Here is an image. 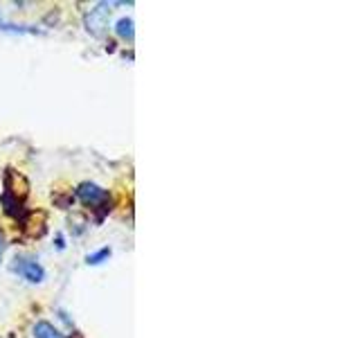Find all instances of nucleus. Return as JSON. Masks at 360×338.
<instances>
[{"label":"nucleus","instance_id":"nucleus-8","mask_svg":"<svg viewBox=\"0 0 360 338\" xmlns=\"http://www.w3.org/2000/svg\"><path fill=\"white\" fill-rule=\"evenodd\" d=\"M57 248H59V250H63V248H66V243H63V237H61V235L57 237Z\"/></svg>","mask_w":360,"mask_h":338},{"label":"nucleus","instance_id":"nucleus-7","mask_svg":"<svg viewBox=\"0 0 360 338\" xmlns=\"http://www.w3.org/2000/svg\"><path fill=\"white\" fill-rule=\"evenodd\" d=\"M110 257V248H101L97 252H92V255L86 257V264L88 266H99V264H104V261H108Z\"/></svg>","mask_w":360,"mask_h":338},{"label":"nucleus","instance_id":"nucleus-3","mask_svg":"<svg viewBox=\"0 0 360 338\" xmlns=\"http://www.w3.org/2000/svg\"><path fill=\"white\" fill-rule=\"evenodd\" d=\"M14 273H19L21 277H25L30 284H41L46 280V268H43L39 261L34 259H16V264L12 266Z\"/></svg>","mask_w":360,"mask_h":338},{"label":"nucleus","instance_id":"nucleus-4","mask_svg":"<svg viewBox=\"0 0 360 338\" xmlns=\"http://www.w3.org/2000/svg\"><path fill=\"white\" fill-rule=\"evenodd\" d=\"M0 203H3L5 206V212L10 215V217H14V219H19V217H23V206H21V199H16V197H12V194H3V199H0Z\"/></svg>","mask_w":360,"mask_h":338},{"label":"nucleus","instance_id":"nucleus-2","mask_svg":"<svg viewBox=\"0 0 360 338\" xmlns=\"http://www.w3.org/2000/svg\"><path fill=\"white\" fill-rule=\"evenodd\" d=\"M108 19H110V5L99 3L97 7H92V10L86 14L83 25L92 37H104V32L108 28Z\"/></svg>","mask_w":360,"mask_h":338},{"label":"nucleus","instance_id":"nucleus-5","mask_svg":"<svg viewBox=\"0 0 360 338\" xmlns=\"http://www.w3.org/2000/svg\"><path fill=\"white\" fill-rule=\"evenodd\" d=\"M34 338H63V336L59 334V329H54V325L41 320V323L34 325Z\"/></svg>","mask_w":360,"mask_h":338},{"label":"nucleus","instance_id":"nucleus-1","mask_svg":"<svg viewBox=\"0 0 360 338\" xmlns=\"http://www.w3.org/2000/svg\"><path fill=\"white\" fill-rule=\"evenodd\" d=\"M77 197H79L81 203H86V206H90L92 210L101 208V212H108V192L101 190L99 185L95 183H81L79 188H77Z\"/></svg>","mask_w":360,"mask_h":338},{"label":"nucleus","instance_id":"nucleus-9","mask_svg":"<svg viewBox=\"0 0 360 338\" xmlns=\"http://www.w3.org/2000/svg\"><path fill=\"white\" fill-rule=\"evenodd\" d=\"M3 252H5V237L0 235V259H3Z\"/></svg>","mask_w":360,"mask_h":338},{"label":"nucleus","instance_id":"nucleus-6","mask_svg":"<svg viewBox=\"0 0 360 338\" xmlns=\"http://www.w3.org/2000/svg\"><path fill=\"white\" fill-rule=\"evenodd\" d=\"M115 32H117V37L133 41V37H135L133 21H131V19H119V21H117V25H115Z\"/></svg>","mask_w":360,"mask_h":338}]
</instances>
